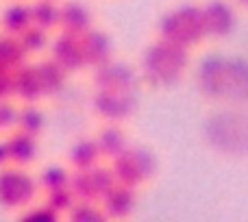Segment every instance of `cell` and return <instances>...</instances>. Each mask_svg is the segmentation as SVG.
I'll use <instances>...</instances> for the list:
<instances>
[{
    "label": "cell",
    "mask_w": 248,
    "mask_h": 222,
    "mask_svg": "<svg viewBox=\"0 0 248 222\" xmlns=\"http://www.w3.org/2000/svg\"><path fill=\"white\" fill-rule=\"evenodd\" d=\"M157 37L168 39L192 50L194 46L202 44L207 37L205 16L201 2H181L168 9L157 22Z\"/></svg>",
    "instance_id": "cell-3"
},
{
    "label": "cell",
    "mask_w": 248,
    "mask_h": 222,
    "mask_svg": "<svg viewBox=\"0 0 248 222\" xmlns=\"http://www.w3.org/2000/svg\"><path fill=\"white\" fill-rule=\"evenodd\" d=\"M77 201H78V198H77V194L72 192V188H70V185H68V188L46 192V198H44V203H46V205H50L59 216H68V211L72 209Z\"/></svg>",
    "instance_id": "cell-27"
},
{
    "label": "cell",
    "mask_w": 248,
    "mask_h": 222,
    "mask_svg": "<svg viewBox=\"0 0 248 222\" xmlns=\"http://www.w3.org/2000/svg\"><path fill=\"white\" fill-rule=\"evenodd\" d=\"M94 137H96V142H98L103 159H109V161H111L113 157H118L124 148H128V137L118 122H105Z\"/></svg>",
    "instance_id": "cell-19"
},
{
    "label": "cell",
    "mask_w": 248,
    "mask_h": 222,
    "mask_svg": "<svg viewBox=\"0 0 248 222\" xmlns=\"http://www.w3.org/2000/svg\"><path fill=\"white\" fill-rule=\"evenodd\" d=\"M103 163V153L98 148L96 137H78L68 150V166L72 170H87Z\"/></svg>",
    "instance_id": "cell-18"
},
{
    "label": "cell",
    "mask_w": 248,
    "mask_h": 222,
    "mask_svg": "<svg viewBox=\"0 0 248 222\" xmlns=\"http://www.w3.org/2000/svg\"><path fill=\"white\" fill-rule=\"evenodd\" d=\"M103 211L107 220H126L133 216L137 205V188L124 183H116L103 198H100Z\"/></svg>",
    "instance_id": "cell-12"
},
{
    "label": "cell",
    "mask_w": 248,
    "mask_h": 222,
    "mask_svg": "<svg viewBox=\"0 0 248 222\" xmlns=\"http://www.w3.org/2000/svg\"><path fill=\"white\" fill-rule=\"evenodd\" d=\"M116 183L118 181L113 176L111 166H103V163L87 170H72V179H70V188L78 201H100Z\"/></svg>",
    "instance_id": "cell-7"
},
{
    "label": "cell",
    "mask_w": 248,
    "mask_h": 222,
    "mask_svg": "<svg viewBox=\"0 0 248 222\" xmlns=\"http://www.w3.org/2000/svg\"><path fill=\"white\" fill-rule=\"evenodd\" d=\"M17 220L22 222H59L61 216L52 209L46 203H39V205H29L22 209V214L17 216Z\"/></svg>",
    "instance_id": "cell-28"
},
{
    "label": "cell",
    "mask_w": 248,
    "mask_h": 222,
    "mask_svg": "<svg viewBox=\"0 0 248 222\" xmlns=\"http://www.w3.org/2000/svg\"><path fill=\"white\" fill-rule=\"evenodd\" d=\"M11 166V159H9V148H7V140H0V170L2 168Z\"/></svg>",
    "instance_id": "cell-31"
},
{
    "label": "cell",
    "mask_w": 248,
    "mask_h": 222,
    "mask_svg": "<svg viewBox=\"0 0 248 222\" xmlns=\"http://www.w3.org/2000/svg\"><path fill=\"white\" fill-rule=\"evenodd\" d=\"M31 20L35 26L52 33L59 29L61 17V0H31Z\"/></svg>",
    "instance_id": "cell-21"
},
{
    "label": "cell",
    "mask_w": 248,
    "mask_h": 222,
    "mask_svg": "<svg viewBox=\"0 0 248 222\" xmlns=\"http://www.w3.org/2000/svg\"><path fill=\"white\" fill-rule=\"evenodd\" d=\"M70 179H72V170H68V166H61V163H50L46 166L37 176V185L44 194L52 192V190H61L68 188Z\"/></svg>",
    "instance_id": "cell-24"
},
{
    "label": "cell",
    "mask_w": 248,
    "mask_h": 222,
    "mask_svg": "<svg viewBox=\"0 0 248 222\" xmlns=\"http://www.w3.org/2000/svg\"><path fill=\"white\" fill-rule=\"evenodd\" d=\"M16 128L39 137L44 133V128H46V113L37 107V103H22L20 111H17V127Z\"/></svg>",
    "instance_id": "cell-23"
},
{
    "label": "cell",
    "mask_w": 248,
    "mask_h": 222,
    "mask_svg": "<svg viewBox=\"0 0 248 222\" xmlns=\"http://www.w3.org/2000/svg\"><path fill=\"white\" fill-rule=\"evenodd\" d=\"M31 24V4L26 0H11L0 13V31L13 37H20Z\"/></svg>",
    "instance_id": "cell-17"
},
{
    "label": "cell",
    "mask_w": 248,
    "mask_h": 222,
    "mask_svg": "<svg viewBox=\"0 0 248 222\" xmlns=\"http://www.w3.org/2000/svg\"><path fill=\"white\" fill-rule=\"evenodd\" d=\"M26 59H29V55H26L20 37L0 33V68L9 70V72H16L20 65L26 63Z\"/></svg>",
    "instance_id": "cell-22"
},
{
    "label": "cell",
    "mask_w": 248,
    "mask_h": 222,
    "mask_svg": "<svg viewBox=\"0 0 248 222\" xmlns=\"http://www.w3.org/2000/svg\"><path fill=\"white\" fill-rule=\"evenodd\" d=\"M13 98V72L0 68V100Z\"/></svg>",
    "instance_id": "cell-30"
},
{
    "label": "cell",
    "mask_w": 248,
    "mask_h": 222,
    "mask_svg": "<svg viewBox=\"0 0 248 222\" xmlns=\"http://www.w3.org/2000/svg\"><path fill=\"white\" fill-rule=\"evenodd\" d=\"M201 4H202V16H205L207 37L224 39L235 31L240 9L231 0H205Z\"/></svg>",
    "instance_id": "cell-9"
},
{
    "label": "cell",
    "mask_w": 248,
    "mask_h": 222,
    "mask_svg": "<svg viewBox=\"0 0 248 222\" xmlns=\"http://www.w3.org/2000/svg\"><path fill=\"white\" fill-rule=\"evenodd\" d=\"M65 218L70 222H105L107 216H105L100 201H77Z\"/></svg>",
    "instance_id": "cell-25"
},
{
    "label": "cell",
    "mask_w": 248,
    "mask_h": 222,
    "mask_svg": "<svg viewBox=\"0 0 248 222\" xmlns=\"http://www.w3.org/2000/svg\"><path fill=\"white\" fill-rule=\"evenodd\" d=\"M35 65H37L39 81H42V87H44V96H57L65 87V81H68L70 72L65 68H61L52 57L35 61Z\"/></svg>",
    "instance_id": "cell-20"
},
{
    "label": "cell",
    "mask_w": 248,
    "mask_h": 222,
    "mask_svg": "<svg viewBox=\"0 0 248 222\" xmlns=\"http://www.w3.org/2000/svg\"><path fill=\"white\" fill-rule=\"evenodd\" d=\"M92 109L103 122L122 124L137 109L135 92L128 90H96L92 98Z\"/></svg>",
    "instance_id": "cell-8"
},
{
    "label": "cell",
    "mask_w": 248,
    "mask_h": 222,
    "mask_svg": "<svg viewBox=\"0 0 248 222\" xmlns=\"http://www.w3.org/2000/svg\"><path fill=\"white\" fill-rule=\"evenodd\" d=\"M94 85L96 90H128L135 92L137 74L133 68L120 61H107L105 65L94 70Z\"/></svg>",
    "instance_id": "cell-11"
},
{
    "label": "cell",
    "mask_w": 248,
    "mask_h": 222,
    "mask_svg": "<svg viewBox=\"0 0 248 222\" xmlns=\"http://www.w3.org/2000/svg\"><path fill=\"white\" fill-rule=\"evenodd\" d=\"M17 111H20V105H16V98L0 100V133H9L17 127Z\"/></svg>",
    "instance_id": "cell-29"
},
{
    "label": "cell",
    "mask_w": 248,
    "mask_h": 222,
    "mask_svg": "<svg viewBox=\"0 0 248 222\" xmlns=\"http://www.w3.org/2000/svg\"><path fill=\"white\" fill-rule=\"evenodd\" d=\"M189 63V48L157 37L141 57V77L153 87H168L185 74Z\"/></svg>",
    "instance_id": "cell-2"
},
{
    "label": "cell",
    "mask_w": 248,
    "mask_h": 222,
    "mask_svg": "<svg viewBox=\"0 0 248 222\" xmlns=\"http://www.w3.org/2000/svg\"><path fill=\"white\" fill-rule=\"evenodd\" d=\"M109 166H111L118 183L131 185V188H140V185L148 183L155 176V170H157L155 157L146 148H140V146L137 148L135 146L124 148L118 157H113L109 161Z\"/></svg>",
    "instance_id": "cell-5"
},
{
    "label": "cell",
    "mask_w": 248,
    "mask_h": 222,
    "mask_svg": "<svg viewBox=\"0 0 248 222\" xmlns=\"http://www.w3.org/2000/svg\"><path fill=\"white\" fill-rule=\"evenodd\" d=\"M196 83L207 98L244 105L248 103V61L242 57H207L198 65Z\"/></svg>",
    "instance_id": "cell-1"
},
{
    "label": "cell",
    "mask_w": 248,
    "mask_h": 222,
    "mask_svg": "<svg viewBox=\"0 0 248 222\" xmlns=\"http://www.w3.org/2000/svg\"><path fill=\"white\" fill-rule=\"evenodd\" d=\"M13 98L17 103H39L42 98H46L35 63L26 61L13 72Z\"/></svg>",
    "instance_id": "cell-14"
},
{
    "label": "cell",
    "mask_w": 248,
    "mask_h": 222,
    "mask_svg": "<svg viewBox=\"0 0 248 222\" xmlns=\"http://www.w3.org/2000/svg\"><path fill=\"white\" fill-rule=\"evenodd\" d=\"M20 42H22V46H24V50L29 57L42 55V52L48 50V46H50V33L39 29V26H35V24H31L29 29L20 35Z\"/></svg>",
    "instance_id": "cell-26"
},
{
    "label": "cell",
    "mask_w": 248,
    "mask_h": 222,
    "mask_svg": "<svg viewBox=\"0 0 248 222\" xmlns=\"http://www.w3.org/2000/svg\"><path fill=\"white\" fill-rule=\"evenodd\" d=\"M37 181L20 166H7L0 170V207L17 211L29 207L37 196Z\"/></svg>",
    "instance_id": "cell-4"
},
{
    "label": "cell",
    "mask_w": 248,
    "mask_h": 222,
    "mask_svg": "<svg viewBox=\"0 0 248 222\" xmlns=\"http://www.w3.org/2000/svg\"><path fill=\"white\" fill-rule=\"evenodd\" d=\"M81 42H83V52H85L87 68L96 70L113 59V44H111V37H109L105 31L92 26L85 35H81Z\"/></svg>",
    "instance_id": "cell-15"
},
{
    "label": "cell",
    "mask_w": 248,
    "mask_h": 222,
    "mask_svg": "<svg viewBox=\"0 0 248 222\" xmlns=\"http://www.w3.org/2000/svg\"><path fill=\"white\" fill-rule=\"evenodd\" d=\"M92 26H94V13L83 0H61L59 31L81 37Z\"/></svg>",
    "instance_id": "cell-13"
},
{
    "label": "cell",
    "mask_w": 248,
    "mask_h": 222,
    "mask_svg": "<svg viewBox=\"0 0 248 222\" xmlns=\"http://www.w3.org/2000/svg\"><path fill=\"white\" fill-rule=\"evenodd\" d=\"M50 57L61 65L65 68L70 74H77L81 70L87 68L85 63V52H83V42L78 35H72V33H63L59 31L55 39H50Z\"/></svg>",
    "instance_id": "cell-10"
},
{
    "label": "cell",
    "mask_w": 248,
    "mask_h": 222,
    "mask_svg": "<svg viewBox=\"0 0 248 222\" xmlns=\"http://www.w3.org/2000/svg\"><path fill=\"white\" fill-rule=\"evenodd\" d=\"M4 140H7L11 166L26 168L37 159L39 144H37V137L35 135H31V133H26V131H20V128H13V131H9V135L4 137Z\"/></svg>",
    "instance_id": "cell-16"
},
{
    "label": "cell",
    "mask_w": 248,
    "mask_h": 222,
    "mask_svg": "<svg viewBox=\"0 0 248 222\" xmlns=\"http://www.w3.org/2000/svg\"><path fill=\"white\" fill-rule=\"evenodd\" d=\"M233 4H235L240 11H248V0H231Z\"/></svg>",
    "instance_id": "cell-32"
},
{
    "label": "cell",
    "mask_w": 248,
    "mask_h": 222,
    "mask_svg": "<svg viewBox=\"0 0 248 222\" xmlns=\"http://www.w3.org/2000/svg\"><path fill=\"white\" fill-rule=\"evenodd\" d=\"M207 131L216 148H222L227 153H248V118L244 115H218L207 127Z\"/></svg>",
    "instance_id": "cell-6"
}]
</instances>
